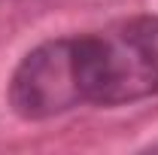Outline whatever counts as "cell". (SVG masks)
Here are the masks:
<instances>
[{
    "mask_svg": "<svg viewBox=\"0 0 158 155\" xmlns=\"http://www.w3.org/2000/svg\"><path fill=\"white\" fill-rule=\"evenodd\" d=\"M9 107L24 122H46L85 103L79 73V34L31 49L9 79Z\"/></svg>",
    "mask_w": 158,
    "mask_h": 155,
    "instance_id": "obj_2",
    "label": "cell"
},
{
    "mask_svg": "<svg viewBox=\"0 0 158 155\" xmlns=\"http://www.w3.org/2000/svg\"><path fill=\"white\" fill-rule=\"evenodd\" d=\"M85 103L125 107L158 94V15L118 19L79 34Z\"/></svg>",
    "mask_w": 158,
    "mask_h": 155,
    "instance_id": "obj_1",
    "label": "cell"
}]
</instances>
